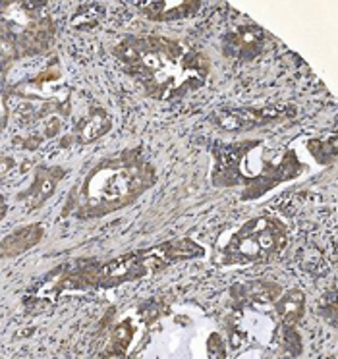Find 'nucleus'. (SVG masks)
<instances>
[{"mask_svg":"<svg viewBox=\"0 0 338 359\" xmlns=\"http://www.w3.org/2000/svg\"><path fill=\"white\" fill-rule=\"evenodd\" d=\"M211 155L212 186L238 189L242 201L267 196L269 191L296 180L304 172L296 151L269 147L263 140L217 141Z\"/></svg>","mask_w":338,"mask_h":359,"instance_id":"7ed1b4c3","label":"nucleus"},{"mask_svg":"<svg viewBox=\"0 0 338 359\" xmlns=\"http://www.w3.org/2000/svg\"><path fill=\"white\" fill-rule=\"evenodd\" d=\"M205 250L191 238L166 240L151 248L130 251L104 263L79 261L76 269L62 266V276L45 286V296L58 297L68 292L119 288L128 282L143 280L153 274H161L168 266L180 261L203 257Z\"/></svg>","mask_w":338,"mask_h":359,"instance_id":"20e7f679","label":"nucleus"},{"mask_svg":"<svg viewBox=\"0 0 338 359\" xmlns=\"http://www.w3.org/2000/svg\"><path fill=\"white\" fill-rule=\"evenodd\" d=\"M307 149L319 164H332L337 161V135L332 133L329 140H311Z\"/></svg>","mask_w":338,"mask_h":359,"instance_id":"2eb2a0df","label":"nucleus"},{"mask_svg":"<svg viewBox=\"0 0 338 359\" xmlns=\"http://www.w3.org/2000/svg\"><path fill=\"white\" fill-rule=\"evenodd\" d=\"M112 128V116L110 112L101 104H95L87 110L86 114L78 118V122L74 126L72 133L60 143L62 147H70V145H87L93 141L101 140L102 135H107Z\"/></svg>","mask_w":338,"mask_h":359,"instance_id":"9d476101","label":"nucleus"},{"mask_svg":"<svg viewBox=\"0 0 338 359\" xmlns=\"http://www.w3.org/2000/svg\"><path fill=\"white\" fill-rule=\"evenodd\" d=\"M14 168H16V158H12V156H2V158H0V178L6 176V174L14 170Z\"/></svg>","mask_w":338,"mask_h":359,"instance_id":"6ab92c4d","label":"nucleus"},{"mask_svg":"<svg viewBox=\"0 0 338 359\" xmlns=\"http://www.w3.org/2000/svg\"><path fill=\"white\" fill-rule=\"evenodd\" d=\"M102 16V8L99 6H89V8H81L76 20L72 22L74 27H95L97 22H99V18Z\"/></svg>","mask_w":338,"mask_h":359,"instance_id":"dca6fc26","label":"nucleus"},{"mask_svg":"<svg viewBox=\"0 0 338 359\" xmlns=\"http://www.w3.org/2000/svg\"><path fill=\"white\" fill-rule=\"evenodd\" d=\"M6 212H8V203H6L4 196H0V220L6 217Z\"/></svg>","mask_w":338,"mask_h":359,"instance_id":"aec40b11","label":"nucleus"},{"mask_svg":"<svg viewBox=\"0 0 338 359\" xmlns=\"http://www.w3.org/2000/svg\"><path fill=\"white\" fill-rule=\"evenodd\" d=\"M267 33L255 24L238 25L236 29L229 32L222 37V53L229 58L236 60H253L265 50Z\"/></svg>","mask_w":338,"mask_h":359,"instance_id":"6e6552de","label":"nucleus"},{"mask_svg":"<svg viewBox=\"0 0 338 359\" xmlns=\"http://www.w3.org/2000/svg\"><path fill=\"white\" fill-rule=\"evenodd\" d=\"M296 116V107L275 104V107H242V109H220L211 114V122L219 130L229 133L252 132L263 126L284 122Z\"/></svg>","mask_w":338,"mask_h":359,"instance_id":"0eeeda50","label":"nucleus"},{"mask_svg":"<svg viewBox=\"0 0 338 359\" xmlns=\"http://www.w3.org/2000/svg\"><path fill=\"white\" fill-rule=\"evenodd\" d=\"M45 238V226L35 222L27 224L10 232L2 242H0V257L4 259H16L24 255L25 251H29L35 245H39L41 240Z\"/></svg>","mask_w":338,"mask_h":359,"instance_id":"f8f14e48","label":"nucleus"},{"mask_svg":"<svg viewBox=\"0 0 338 359\" xmlns=\"http://www.w3.org/2000/svg\"><path fill=\"white\" fill-rule=\"evenodd\" d=\"M288 245V230L275 217H255L242 224L220 250L222 265H257L271 263L283 255Z\"/></svg>","mask_w":338,"mask_h":359,"instance_id":"423d86ee","label":"nucleus"},{"mask_svg":"<svg viewBox=\"0 0 338 359\" xmlns=\"http://www.w3.org/2000/svg\"><path fill=\"white\" fill-rule=\"evenodd\" d=\"M157 184V170L140 147L97 161L62 207L64 219H102L134 205Z\"/></svg>","mask_w":338,"mask_h":359,"instance_id":"f03ea898","label":"nucleus"},{"mask_svg":"<svg viewBox=\"0 0 338 359\" xmlns=\"http://www.w3.org/2000/svg\"><path fill=\"white\" fill-rule=\"evenodd\" d=\"M140 14L149 22H174L196 16L201 10L199 0H155V2H135Z\"/></svg>","mask_w":338,"mask_h":359,"instance_id":"9b49d317","label":"nucleus"},{"mask_svg":"<svg viewBox=\"0 0 338 359\" xmlns=\"http://www.w3.org/2000/svg\"><path fill=\"white\" fill-rule=\"evenodd\" d=\"M68 174L66 168L62 166H47V164H39L35 168L32 184L27 186V189L18 194V201L24 205L25 211H35L43 205L47 203L48 199L53 197V194L58 188L60 180Z\"/></svg>","mask_w":338,"mask_h":359,"instance_id":"1a4fd4ad","label":"nucleus"},{"mask_svg":"<svg viewBox=\"0 0 338 359\" xmlns=\"http://www.w3.org/2000/svg\"><path fill=\"white\" fill-rule=\"evenodd\" d=\"M207 350H209V358H227L224 342H222V338H220V334H217V332L209 336V340H207Z\"/></svg>","mask_w":338,"mask_h":359,"instance_id":"f3484780","label":"nucleus"},{"mask_svg":"<svg viewBox=\"0 0 338 359\" xmlns=\"http://www.w3.org/2000/svg\"><path fill=\"white\" fill-rule=\"evenodd\" d=\"M53 37L55 22L47 4L0 2V74L16 60L47 53Z\"/></svg>","mask_w":338,"mask_h":359,"instance_id":"39448f33","label":"nucleus"},{"mask_svg":"<svg viewBox=\"0 0 338 359\" xmlns=\"http://www.w3.org/2000/svg\"><path fill=\"white\" fill-rule=\"evenodd\" d=\"M112 55L142 91L161 102L180 101L205 86L211 64L205 53L163 35H128Z\"/></svg>","mask_w":338,"mask_h":359,"instance_id":"f257e3e1","label":"nucleus"},{"mask_svg":"<svg viewBox=\"0 0 338 359\" xmlns=\"http://www.w3.org/2000/svg\"><path fill=\"white\" fill-rule=\"evenodd\" d=\"M275 313L280 327L283 328H294L298 327L299 320L304 319L306 313V294L298 288H290L286 292H280L278 297L275 299Z\"/></svg>","mask_w":338,"mask_h":359,"instance_id":"ddd939ff","label":"nucleus"},{"mask_svg":"<svg viewBox=\"0 0 338 359\" xmlns=\"http://www.w3.org/2000/svg\"><path fill=\"white\" fill-rule=\"evenodd\" d=\"M2 74H0V130H4L8 124V97H6V89H4V81H2Z\"/></svg>","mask_w":338,"mask_h":359,"instance_id":"a211bd4d","label":"nucleus"},{"mask_svg":"<svg viewBox=\"0 0 338 359\" xmlns=\"http://www.w3.org/2000/svg\"><path fill=\"white\" fill-rule=\"evenodd\" d=\"M135 336V327L134 320L126 319L119 323L116 327L112 328L110 332V342L109 350L104 351V355L110 358H120V355H126V350L130 348V344L134 340Z\"/></svg>","mask_w":338,"mask_h":359,"instance_id":"4468645a","label":"nucleus"}]
</instances>
